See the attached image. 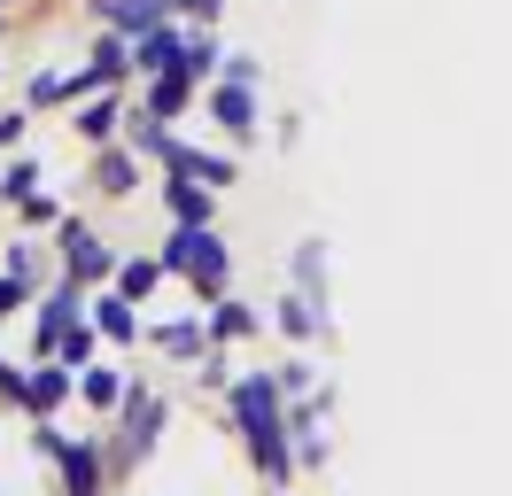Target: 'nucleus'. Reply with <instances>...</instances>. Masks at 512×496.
Here are the masks:
<instances>
[{
	"mask_svg": "<svg viewBox=\"0 0 512 496\" xmlns=\"http://www.w3.org/2000/svg\"><path fill=\"white\" fill-rule=\"evenodd\" d=\"M225 403H233V419H241V434H249L256 465H264V481H288L295 473V450H288V411H280V380L272 372H249V380H233L225 388Z\"/></svg>",
	"mask_w": 512,
	"mask_h": 496,
	"instance_id": "obj_1",
	"label": "nucleus"
},
{
	"mask_svg": "<svg viewBox=\"0 0 512 496\" xmlns=\"http://www.w3.org/2000/svg\"><path fill=\"white\" fill-rule=\"evenodd\" d=\"M163 272H187L210 303H218L225 287H233V256L210 225H171V241H163Z\"/></svg>",
	"mask_w": 512,
	"mask_h": 496,
	"instance_id": "obj_2",
	"label": "nucleus"
},
{
	"mask_svg": "<svg viewBox=\"0 0 512 496\" xmlns=\"http://www.w3.org/2000/svg\"><path fill=\"white\" fill-rule=\"evenodd\" d=\"M39 450H47V458H63L70 496H101V450H94V442H63V434L39 427Z\"/></svg>",
	"mask_w": 512,
	"mask_h": 496,
	"instance_id": "obj_3",
	"label": "nucleus"
},
{
	"mask_svg": "<svg viewBox=\"0 0 512 496\" xmlns=\"http://www.w3.org/2000/svg\"><path fill=\"white\" fill-rule=\"evenodd\" d=\"M132 70L140 78H163V70H187V31L163 16L156 31H140V47H132Z\"/></svg>",
	"mask_w": 512,
	"mask_h": 496,
	"instance_id": "obj_4",
	"label": "nucleus"
},
{
	"mask_svg": "<svg viewBox=\"0 0 512 496\" xmlns=\"http://www.w3.org/2000/svg\"><path fill=\"white\" fill-rule=\"evenodd\" d=\"M63 264H70V279H78V287H94V279L117 272V256L101 248L94 225H63Z\"/></svg>",
	"mask_w": 512,
	"mask_h": 496,
	"instance_id": "obj_5",
	"label": "nucleus"
},
{
	"mask_svg": "<svg viewBox=\"0 0 512 496\" xmlns=\"http://www.w3.org/2000/svg\"><path fill=\"white\" fill-rule=\"evenodd\" d=\"M78 310H86V287H78V279H63V287L39 303V357H55V341L78 326Z\"/></svg>",
	"mask_w": 512,
	"mask_h": 496,
	"instance_id": "obj_6",
	"label": "nucleus"
},
{
	"mask_svg": "<svg viewBox=\"0 0 512 496\" xmlns=\"http://www.w3.org/2000/svg\"><path fill=\"white\" fill-rule=\"evenodd\" d=\"M101 16H109V31H125V39H140V31H156L163 16H171V0H94Z\"/></svg>",
	"mask_w": 512,
	"mask_h": 496,
	"instance_id": "obj_7",
	"label": "nucleus"
},
{
	"mask_svg": "<svg viewBox=\"0 0 512 496\" xmlns=\"http://www.w3.org/2000/svg\"><path fill=\"white\" fill-rule=\"evenodd\" d=\"M163 163H171V171H187V179H202V186H233V155H202V148H187V140H171Z\"/></svg>",
	"mask_w": 512,
	"mask_h": 496,
	"instance_id": "obj_8",
	"label": "nucleus"
},
{
	"mask_svg": "<svg viewBox=\"0 0 512 496\" xmlns=\"http://www.w3.org/2000/svg\"><path fill=\"white\" fill-rule=\"evenodd\" d=\"M210 117H218L225 132H233V140H249V132H256V93H249V86H233V78H225V86L210 93Z\"/></svg>",
	"mask_w": 512,
	"mask_h": 496,
	"instance_id": "obj_9",
	"label": "nucleus"
},
{
	"mask_svg": "<svg viewBox=\"0 0 512 496\" xmlns=\"http://www.w3.org/2000/svg\"><path fill=\"white\" fill-rule=\"evenodd\" d=\"M163 202H171L179 225H210V186L187 179V171H171V179H163Z\"/></svg>",
	"mask_w": 512,
	"mask_h": 496,
	"instance_id": "obj_10",
	"label": "nucleus"
},
{
	"mask_svg": "<svg viewBox=\"0 0 512 496\" xmlns=\"http://www.w3.org/2000/svg\"><path fill=\"white\" fill-rule=\"evenodd\" d=\"M280 334H288V341H311V334H326V310L311 303L303 287H295V295H280Z\"/></svg>",
	"mask_w": 512,
	"mask_h": 496,
	"instance_id": "obj_11",
	"label": "nucleus"
},
{
	"mask_svg": "<svg viewBox=\"0 0 512 496\" xmlns=\"http://www.w3.org/2000/svg\"><path fill=\"white\" fill-rule=\"evenodd\" d=\"M194 93V70H163V78H148V117H179Z\"/></svg>",
	"mask_w": 512,
	"mask_h": 496,
	"instance_id": "obj_12",
	"label": "nucleus"
},
{
	"mask_svg": "<svg viewBox=\"0 0 512 496\" xmlns=\"http://www.w3.org/2000/svg\"><path fill=\"white\" fill-rule=\"evenodd\" d=\"M156 427H163V403H156V396H132V419H125V458H140V450L156 442Z\"/></svg>",
	"mask_w": 512,
	"mask_h": 496,
	"instance_id": "obj_13",
	"label": "nucleus"
},
{
	"mask_svg": "<svg viewBox=\"0 0 512 496\" xmlns=\"http://www.w3.org/2000/svg\"><path fill=\"white\" fill-rule=\"evenodd\" d=\"M70 388H78V380H70L63 365H39V372H32V403H24V411H32V419H47V411H55Z\"/></svg>",
	"mask_w": 512,
	"mask_h": 496,
	"instance_id": "obj_14",
	"label": "nucleus"
},
{
	"mask_svg": "<svg viewBox=\"0 0 512 496\" xmlns=\"http://www.w3.org/2000/svg\"><path fill=\"white\" fill-rule=\"evenodd\" d=\"M295 287L326 310V241H303V248H295Z\"/></svg>",
	"mask_w": 512,
	"mask_h": 496,
	"instance_id": "obj_15",
	"label": "nucleus"
},
{
	"mask_svg": "<svg viewBox=\"0 0 512 496\" xmlns=\"http://www.w3.org/2000/svg\"><path fill=\"white\" fill-rule=\"evenodd\" d=\"M86 318H94L109 341H132L140 326H132V295H101V303H86Z\"/></svg>",
	"mask_w": 512,
	"mask_h": 496,
	"instance_id": "obj_16",
	"label": "nucleus"
},
{
	"mask_svg": "<svg viewBox=\"0 0 512 496\" xmlns=\"http://www.w3.org/2000/svg\"><path fill=\"white\" fill-rule=\"evenodd\" d=\"M78 396L94 403V411H109V403H125V380L109 365H78Z\"/></svg>",
	"mask_w": 512,
	"mask_h": 496,
	"instance_id": "obj_17",
	"label": "nucleus"
},
{
	"mask_svg": "<svg viewBox=\"0 0 512 496\" xmlns=\"http://www.w3.org/2000/svg\"><path fill=\"white\" fill-rule=\"evenodd\" d=\"M249 326H256L249 303H233V295H218V303H210V341H241Z\"/></svg>",
	"mask_w": 512,
	"mask_h": 496,
	"instance_id": "obj_18",
	"label": "nucleus"
},
{
	"mask_svg": "<svg viewBox=\"0 0 512 496\" xmlns=\"http://www.w3.org/2000/svg\"><path fill=\"white\" fill-rule=\"evenodd\" d=\"M78 140H94V148H109V140H117V101H109V93L78 109Z\"/></svg>",
	"mask_w": 512,
	"mask_h": 496,
	"instance_id": "obj_19",
	"label": "nucleus"
},
{
	"mask_svg": "<svg viewBox=\"0 0 512 496\" xmlns=\"http://www.w3.org/2000/svg\"><path fill=\"white\" fill-rule=\"evenodd\" d=\"M94 186H101V194H132V155H125V148H101Z\"/></svg>",
	"mask_w": 512,
	"mask_h": 496,
	"instance_id": "obj_20",
	"label": "nucleus"
},
{
	"mask_svg": "<svg viewBox=\"0 0 512 496\" xmlns=\"http://www.w3.org/2000/svg\"><path fill=\"white\" fill-rule=\"evenodd\" d=\"M156 279H163V256H156V264H117V295H132V303H140Z\"/></svg>",
	"mask_w": 512,
	"mask_h": 496,
	"instance_id": "obj_21",
	"label": "nucleus"
},
{
	"mask_svg": "<svg viewBox=\"0 0 512 496\" xmlns=\"http://www.w3.org/2000/svg\"><path fill=\"white\" fill-rule=\"evenodd\" d=\"M156 341L171 349V357H194V349L210 341V326H156Z\"/></svg>",
	"mask_w": 512,
	"mask_h": 496,
	"instance_id": "obj_22",
	"label": "nucleus"
},
{
	"mask_svg": "<svg viewBox=\"0 0 512 496\" xmlns=\"http://www.w3.org/2000/svg\"><path fill=\"white\" fill-rule=\"evenodd\" d=\"M55 357H63V365H94V341H86L78 326H70V334L55 341Z\"/></svg>",
	"mask_w": 512,
	"mask_h": 496,
	"instance_id": "obj_23",
	"label": "nucleus"
},
{
	"mask_svg": "<svg viewBox=\"0 0 512 496\" xmlns=\"http://www.w3.org/2000/svg\"><path fill=\"white\" fill-rule=\"evenodd\" d=\"M0 396H8V403H32V372H16V365H0Z\"/></svg>",
	"mask_w": 512,
	"mask_h": 496,
	"instance_id": "obj_24",
	"label": "nucleus"
},
{
	"mask_svg": "<svg viewBox=\"0 0 512 496\" xmlns=\"http://www.w3.org/2000/svg\"><path fill=\"white\" fill-rule=\"evenodd\" d=\"M32 186H39V171H32V163H16V171H8V202L24 210V202H32Z\"/></svg>",
	"mask_w": 512,
	"mask_h": 496,
	"instance_id": "obj_25",
	"label": "nucleus"
},
{
	"mask_svg": "<svg viewBox=\"0 0 512 496\" xmlns=\"http://www.w3.org/2000/svg\"><path fill=\"white\" fill-rule=\"evenodd\" d=\"M24 295H32V279H24V272L0 279V310H24Z\"/></svg>",
	"mask_w": 512,
	"mask_h": 496,
	"instance_id": "obj_26",
	"label": "nucleus"
},
{
	"mask_svg": "<svg viewBox=\"0 0 512 496\" xmlns=\"http://www.w3.org/2000/svg\"><path fill=\"white\" fill-rule=\"evenodd\" d=\"M225 78H233V86H256V55H225Z\"/></svg>",
	"mask_w": 512,
	"mask_h": 496,
	"instance_id": "obj_27",
	"label": "nucleus"
},
{
	"mask_svg": "<svg viewBox=\"0 0 512 496\" xmlns=\"http://www.w3.org/2000/svg\"><path fill=\"white\" fill-rule=\"evenodd\" d=\"M171 8H187L194 24H210V16H218V0H171Z\"/></svg>",
	"mask_w": 512,
	"mask_h": 496,
	"instance_id": "obj_28",
	"label": "nucleus"
}]
</instances>
